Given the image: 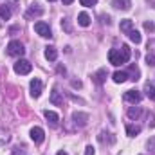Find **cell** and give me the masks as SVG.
<instances>
[{
    "label": "cell",
    "mask_w": 155,
    "mask_h": 155,
    "mask_svg": "<svg viewBox=\"0 0 155 155\" xmlns=\"http://www.w3.org/2000/svg\"><path fill=\"white\" fill-rule=\"evenodd\" d=\"M130 47L128 45H121V49H110L108 51V61L112 63V65H123V63H126L128 60H130Z\"/></svg>",
    "instance_id": "cell-1"
},
{
    "label": "cell",
    "mask_w": 155,
    "mask_h": 155,
    "mask_svg": "<svg viewBox=\"0 0 155 155\" xmlns=\"http://www.w3.org/2000/svg\"><path fill=\"white\" fill-rule=\"evenodd\" d=\"M24 52H25V49H24L22 41H18V40L9 41V45H7V54L9 56H24Z\"/></svg>",
    "instance_id": "cell-2"
},
{
    "label": "cell",
    "mask_w": 155,
    "mask_h": 155,
    "mask_svg": "<svg viewBox=\"0 0 155 155\" xmlns=\"http://www.w3.org/2000/svg\"><path fill=\"white\" fill-rule=\"evenodd\" d=\"M31 69H33V65H31V61H27V60H18L16 63H15V72L16 74H29L31 72Z\"/></svg>",
    "instance_id": "cell-3"
},
{
    "label": "cell",
    "mask_w": 155,
    "mask_h": 155,
    "mask_svg": "<svg viewBox=\"0 0 155 155\" xmlns=\"http://www.w3.org/2000/svg\"><path fill=\"white\" fill-rule=\"evenodd\" d=\"M35 31L38 33L40 36H43V38H52V31H51V27L45 22H36L35 24Z\"/></svg>",
    "instance_id": "cell-4"
},
{
    "label": "cell",
    "mask_w": 155,
    "mask_h": 155,
    "mask_svg": "<svg viewBox=\"0 0 155 155\" xmlns=\"http://www.w3.org/2000/svg\"><path fill=\"white\" fill-rule=\"evenodd\" d=\"M31 96L33 97H40L41 96V88H43V83L40 81L38 78H35V79H31Z\"/></svg>",
    "instance_id": "cell-5"
},
{
    "label": "cell",
    "mask_w": 155,
    "mask_h": 155,
    "mask_svg": "<svg viewBox=\"0 0 155 155\" xmlns=\"http://www.w3.org/2000/svg\"><path fill=\"white\" fill-rule=\"evenodd\" d=\"M143 99V96H141V92H137V90H126L124 92V101H128V103H139Z\"/></svg>",
    "instance_id": "cell-6"
},
{
    "label": "cell",
    "mask_w": 155,
    "mask_h": 155,
    "mask_svg": "<svg viewBox=\"0 0 155 155\" xmlns=\"http://www.w3.org/2000/svg\"><path fill=\"white\" fill-rule=\"evenodd\" d=\"M72 119H74V124H76V126H87V123H88V114H85V112H74V114H72Z\"/></svg>",
    "instance_id": "cell-7"
},
{
    "label": "cell",
    "mask_w": 155,
    "mask_h": 155,
    "mask_svg": "<svg viewBox=\"0 0 155 155\" xmlns=\"http://www.w3.org/2000/svg\"><path fill=\"white\" fill-rule=\"evenodd\" d=\"M31 139L40 144V143H43V139H45V134H43V130L40 128V126H35V128H31Z\"/></svg>",
    "instance_id": "cell-8"
},
{
    "label": "cell",
    "mask_w": 155,
    "mask_h": 155,
    "mask_svg": "<svg viewBox=\"0 0 155 155\" xmlns=\"http://www.w3.org/2000/svg\"><path fill=\"white\" fill-rule=\"evenodd\" d=\"M107 76H108V71H107V69H99L96 74H92V79H94V83L103 85V83L107 81Z\"/></svg>",
    "instance_id": "cell-9"
},
{
    "label": "cell",
    "mask_w": 155,
    "mask_h": 155,
    "mask_svg": "<svg viewBox=\"0 0 155 155\" xmlns=\"http://www.w3.org/2000/svg\"><path fill=\"white\" fill-rule=\"evenodd\" d=\"M41 15H43V9L40 7L38 4H33V5L27 9V13H25L27 18H35V16H41Z\"/></svg>",
    "instance_id": "cell-10"
},
{
    "label": "cell",
    "mask_w": 155,
    "mask_h": 155,
    "mask_svg": "<svg viewBox=\"0 0 155 155\" xmlns=\"http://www.w3.org/2000/svg\"><path fill=\"white\" fill-rule=\"evenodd\" d=\"M43 116H45V119L49 121V124H51V126H58L60 117H58L56 112H52V110H45V112H43Z\"/></svg>",
    "instance_id": "cell-11"
},
{
    "label": "cell",
    "mask_w": 155,
    "mask_h": 155,
    "mask_svg": "<svg viewBox=\"0 0 155 155\" xmlns=\"http://www.w3.org/2000/svg\"><path fill=\"white\" fill-rule=\"evenodd\" d=\"M130 0H112V7L116 9H121V11H128L130 9Z\"/></svg>",
    "instance_id": "cell-12"
},
{
    "label": "cell",
    "mask_w": 155,
    "mask_h": 155,
    "mask_svg": "<svg viewBox=\"0 0 155 155\" xmlns=\"http://www.w3.org/2000/svg\"><path fill=\"white\" fill-rule=\"evenodd\" d=\"M51 103L56 105V107H61V105H63V97L60 96L58 88H52V92H51Z\"/></svg>",
    "instance_id": "cell-13"
},
{
    "label": "cell",
    "mask_w": 155,
    "mask_h": 155,
    "mask_svg": "<svg viewBox=\"0 0 155 155\" xmlns=\"http://www.w3.org/2000/svg\"><path fill=\"white\" fill-rule=\"evenodd\" d=\"M119 29H121V33H124V35H128L132 29H134V22L132 20H121V24H119Z\"/></svg>",
    "instance_id": "cell-14"
},
{
    "label": "cell",
    "mask_w": 155,
    "mask_h": 155,
    "mask_svg": "<svg viewBox=\"0 0 155 155\" xmlns=\"http://www.w3.org/2000/svg\"><path fill=\"white\" fill-rule=\"evenodd\" d=\"M45 58H47L49 61H56V58H58V51H56V47H52V45L45 47Z\"/></svg>",
    "instance_id": "cell-15"
},
{
    "label": "cell",
    "mask_w": 155,
    "mask_h": 155,
    "mask_svg": "<svg viewBox=\"0 0 155 155\" xmlns=\"http://www.w3.org/2000/svg\"><path fill=\"white\" fill-rule=\"evenodd\" d=\"M78 24H79L81 27H88V25H90V16H88L87 13H79V15H78Z\"/></svg>",
    "instance_id": "cell-16"
},
{
    "label": "cell",
    "mask_w": 155,
    "mask_h": 155,
    "mask_svg": "<svg viewBox=\"0 0 155 155\" xmlns=\"http://www.w3.org/2000/svg\"><path fill=\"white\" fill-rule=\"evenodd\" d=\"M112 79H114L116 83H124V81L128 79V74H126V72H123V71H117V72H114Z\"/></svg>",
    "instance_id": "cell-17"
},
{
    "label": "cell",
    "mask_w": 155,
    "mask_h": 155,
    "mask_svg": "<svg viewBox=\"0 0 155 155\" xmlns=\"http://www.w3.org/2000/svg\"><path fill=\"white\" fill-rule=\"evenodd\" d=\"M126 134H128L130 137H135V135H139V134H141V126L128 124V126H126Z\"/></svg>",
    "instance_id": "cell-18"
},
{
    "label": "cell",
    "mask_w": 155,
    "mask_h": 155,
    "mask_svg": "<svg viewBox=\"0 0 155 155\" xmlns=\"http://www.w3.org/2000/svg\"><path fill=\"white\" fill-rule=\"evenodd\" d=\"M144 92H146V96H148L152 101H155V87L152 83H146V85H144Z\"/></svg>",
    "instance_id": "cell-19"
},
{
    "label": "cell",
    "mask_w": 155,
    "mask_h": 155,
    "mask_svg": "<svg viewBox=\"0 0 155 155\" xmlns=\"http://www.w3.org/2000/svg\"><path fill=\"white\" fill-rule=\"evenodd\" d=\"M0 18L2 20H9L11 18V9L7 5H0Z\"/></svg>",
    "instance_id": "cell-20"
},
{
    "label": "cell",
    "mask_w": 155,
    "mask_h": 155,
    "mask_svg": "<svg viewBox=\"0 0 155 155\" xmlns=\"http://www.w3.org/2000/svg\"><path fill=\"white\" fill-rule=\"evenodd\" d=\"M128 36H130V40H132V41H134V43H141V33H139V31H135V29H132V31H130V33H128Z\"/></svg>",
    "instance_id": "cell-21"
},
{
    "label": "cell",
    "mask_w": 155,
    "mask_h": 155,
    "mask_svg": "<svg viewBox=\"0 0 155 155\" xmlns=\"http://www.w3.org/2000/svg\"><path fill=\"white\" fill-rule=\"evenodd\" d=\"M139 116H141V108H139V107H130V108H128V117L137 119Z\"/></svg>",
    "instance_id": "cell-22"
},
{
    "label": "cell",
    "mask_w": 155,
    "mask_h": 155,
    "mask_svg": "<svg viewBox=\"0 0 155 155\" xmlns=\"http://www.w3.org/2000/svg\"><path fill=\"white\" fill-rule=\"evenodd\" d=\"M9 139H11L9 132H5L4 128H0V144H5V143H9Z\"/></svg>",
    "instance_id": "cell-23"
},
{
    "label": "cell",
    "mask_w": 155,
    "mask_h": 155,
    "mask_svg": "<svg viewBox=\"0 0 155 155\" xmlns=\"http://www.w3.org/2000/svg\"><path fill=\"white\" fill-rule=\"evenodd\" d=\"M61 27L65 29V33H71V31H72V27H71V22H69V18H63V20H61Z\"/></svg>",
    "instance_id": "cell-24"
},
{
    "label": "cell",
    "mask_w": 155,
    "mask_h": 155,
    "mask_svg": "<svg viewBox=\"0 0 155 155\" xmlns=\"http://www.w3.org/2000/svg\"><path fill=\"white\" fill-rule=\"evenodd\" d=\"M146 63H148L150 67H155V54L153 52H148V54H146Z\"/></svg>",
    "instance_id": "cell-25"
},
{
    "label": "cell",
    "mask_w": 155,
    "mask_h": 155,
    "mask_svg": "<svg viewBox=\"0 0 155 155\" xmlns=\"http://www.w3.org/2000/svg\"><path fill=\"white\" fill-rule=\"evenodd\" d=\"M79 4H81V5H85V7H92V5H96V4H97V0H79Z\"/></svg>",
    "instance_id": "cell-26"
},
{
    "label": "cell",
    "mask_w": 155,
    "mask_h": 155,
    "mask_svg": "<svg viewBox=\"0 0 155 155\" xmlns=\"http://www.w3.org/2000/svg\"><path fill=\"white\" fill-rule=\"evenodd\" d=\"M130 72H132V79H134V81H137V79H139V69H137V67H134V65H132V67H130Z\"/></svg>",
    "instance_id": "cell-27"
},
{
    "label": "cell",
    "mask_w": 155,
    "mask_h": 155,
    "mask_svg": "<svg viewBox=\"0 0 155 155\" xmlns=\"http://www.w3.org/2000/svg\"><path fill=\"white\" fill-rule=\"evenodd\" d=\"M144 29L152 33V31H155V24L153 22H144Z\"/></svg>",
    "instance_id": "cell-28"
},
{
    "label": "cell",
    "mask_w": 155,
    "mask_h": 155,
    "mask_svg": "<svg viewBox=\"0 0 155 155\" xmlns=\"http://www.w3.org/2000/svg\"><path fill=\"white\" fill-rule=\"evenodd\" d=\"M148 51L155 54V38L153 40H148Z\"/></svg>",
    "instance_id": "cell-29"
},
{
    "label": "cell",
    "mask_w": 155,
    "mask_h": 155,
    "mask_svg": "<svg viewBox=\"0 0 155 155\" xmlns=\"http://www.w3.org/2000/svg\"><path fill=\"white\" fill-rule=\"evenodd\" d=\"M96 153V148H94V146H87V148H85V155H94Z\"/></svg>",
    "instance_id": "cell-30"
},
{
    "label": "cell",
    "mask_w": 155,
    "mask_h": 155,
    "mask_svg": "<svg viewBox=\"0 0 155 155\" xmlns=\"http://www.w3.org/2000/svg\"><path fill=\"white\" fill-rule=\"evenodd\" d=\"M101 22L107 24V25H110V16L108 15H101Z\"/></svg>",
    "instance_id": "cell-31"
},
{
    "label": "cell",
    "mask_w": 155,
    "mask_h": 155,
    "mask_svg": "<svg viewBox=\"0 0 155 155\" xmlns=\"http://www.w3.org/2000/svg\"><path fill=\"white\" fill-rule=\"evenodd\" d=\"M150 126H155V116L150 114Z\"/></svg>",
    "instance_id": "cell-32"
},
{
    "label": "cell",
    "mask_w": 155,
    "mask_h": 155,
    "mask_svg": "<svg viewBox=\"0 0 155 155\" xmlns=\"http://www.w3.org/2000/svg\"><path fill=\"white\" fill-rule=\"evenodd\" d=\"M72 87H76V88H81V81H72Z\"/></svg>",
    "instance_id": "cell-33"
},
{
    "label": "cell",
    "mask_w": 155,
    "mask_h": 155,
    "mask_svg": "<svg viewBox=\"0 0 155 155\" xmlns=\"http://www.w3.org/2000/svg\"><path fill=\"white\" fill-rule=\"evenodd\" d=\"M72 2H74V0H63V4H65V5H71Z\"/></svg>",
    "instance_id": "cell-34"
},
{
    "label": "cell",
    "mask_w": 155,
    "mask_h": 155,
    "mask_svg": "<svg viewBox=\"0 0 155 155\" xmlns=\"http://www.w3.org/2000/svg\"><path fill=\"white\" fill-rule=\"evenodd\" d=\"M56 155H69V153H65V152H58Z\"/></svg>",
    "instance_id": "cell-35"
},
{
    "label": "cell",
    "mask_w": 155,
    "mask_h": 155,
    "mask_svg": "<svg viewBox=\"0 0 155 155\" xmlns=\"http://www.w3.org/2000/svg\"><path fill=\"white\" fill-rule=\"evenodd\" d=\"M148 2H152V4H153V5H152V7H155V0H148Z\"/></svg>",
    "instance_id": "cell-36"
},
{
    "label": "cell",
    "mask_w": 155,
    "mask_h": 155,
    "mask_svg": "<svg viewBox=\"0 0 155 155\" xmlns=\"http://www.w3.org/2000/svg\"><path fill=\"white\" fill-rule=\"evenodd\" d=\"M49 2H54V0H49Z\"/></svg>",
    "instance_id": "cell-37"
}]
</instances>
